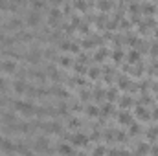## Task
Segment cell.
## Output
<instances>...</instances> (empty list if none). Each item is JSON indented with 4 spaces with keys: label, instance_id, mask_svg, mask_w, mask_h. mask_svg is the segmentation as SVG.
Returning a JSON list of instances; mask_svg holds the SVG:
<instances>
[{
    "label": "cell",
    "instance_id": "4dcf8cb0",
    "mask_svg": "<svg viewBox=\"0 0 158 156\" xmlns=\"http://www.w3.org/2000/svg\"><path fill=\"white\" fill-rule=\"evenodd\" d=\"M129 103H131V101H129V99H121V107H127V105H129Z\"/></svg>",
    "mask_w": 158,
    "mask_h": 156
},
{
    "label": "cell",
    "instance_id": "7c38bea8",
    "mask_svg": "<svg viewBox=\"0 0 158 156\" xmlns=\"http://www.w3.org/2000/svg\"><path fill=\"white\" fill-rule=\"evenodd\" d=\"M15 153H22V154H30V153H31V149H28V147H24V145H17V147H15Z\"/></svg>",
    "mask_w": 158,
    "mask_h": 156
},
{
    "label": "cell",
    "instance_id": "3957f363",
    "mask_svg": "<svg viewBox=\"0 0 158 156\" xmlns=\"http://www.w3.org/2000/svg\"><path fill=\"white\" fill-rule=\"evenodd\" d=\"M26 22H28V26H31V28L39 26L40 24V15L39 13H35V11H31V13L26 17Z\"/></svg>",
    "mask_w": 158,
    "mask_h": 156
},
{
    "label": "cell",
    "instance_id": "30bf717a",
    "mask_svg": "<svg viewBox=\"0 0 158 156\" xmlns=\"http://www.w3.org/2000/svg\"><path fill=\"white\" fill-rule=\"evenodd\" d=\"M26 59H28L30 63H39L40 55H39V51H30V55H26Z\"/></svg>",
    "mask_w": 158,
    "mask_h": 156
},
{
    "label": "cell",
    "instance_id": "d6986e66",
    "mask_svg": "<svg viewBox=\"0 0 158 156\" xmlns=\"http://www.w3.org/2000/svg\"><path fill=\"white\" fill-rule=\"evenodd\" d=\"M138 112H140V117H143V119H147V117H149V114H147V110H145V109H142V107L138 109Z\"/></svg>",
    "mask_w": 158,
    "mask_h": 156
},
{
    "label": "cell",
    "instance_id": "8992f818",
    "mask_svg": "<svg viewBox=\"0 0 158 156\" xmlns=\"http://www.w3.org/2000/svg\"><path fill=\"white\" fill-rule=\"evenodd\" d=\"M57 153H61V154H72V153H74V145L61 143V145L57 147Z\"/></svg>",
    "mask_w": 158,
    "mask_h": 156
},
{
    "label": "cell",
    "instance_id": "1f68e13d",
    "mask_svg": "<svg viewBox=\"0 0 158 156\" xmlns=\"http://www.w3.org/2000/svg\"><path fill=\"white\" fill-rule=\"evenodd\" d=\"M2 140H4V138H2V136H0V142H2Z\"/></svg>",
    "mask_w": 158,
    "mask_h": 156
},
{
    "label": "cell",
    "instance_id": "83f0119b",
    "mask_svg": "<svg viewBox=\"0 0 158 156\" xmlns=\"http://www.w3.org/2000/svg\"><path fill=\"white\" fill-rule=\"evenodd\" d=\"M77 125H79V121H77V119H70V127H72V129H76Z\"/></svg>",
    "mask_w": 158,
    "mask_h": 156
},
{
    "label": "cell",
    "instance_id": "8fae6325",
    "mask_svg": "<svg viewBox=\"0 0 158 156\" xmlns=\"http://www.w3.org/2000/svg\"><path fill=\"white\" fill-rule=\"evenodd\" d=\"M74 7L79 9V11H86V2L85 0H76L74 2Z\"/></svg>",
    "mask_w": 158,
    "mask_h": 156
},
{
    "label": "cell",
    "instance_id": "9a60e30c",
    "mask_svg": "<svg viewBox=\"0 0 158 156\" xmlns=\"http://www.w3.org/2000/svg\"><path fill=\"white\" fill-rule=\"evenodd\" d=\"M140 59V53L138 51H131V55H129V63H136Z\"/></svg>",
    "mask_w": 158,
    "mask_h": 156
},
{
    "label": "cell",
    "instance_id": "2e32d148",
    "mask_svg": "<svg viewBox=\"0 0 158 156\" xmlns=\"http://www.w3.org/2000/svg\"><path fill=\"white\" fill-rule=\"evenodd\" d=\"M59 64H61V66H66V68H68V66L72 64V61H70L68 57H61V59H59Z\"/></svg>",
    "mask_w": 158,
    "mask_h": 156
},
{
    "label": "cell",
    "instance_id": "52a82bcc",
    "mask_svg": "<svg viewBox=\"0 0 158 156\" xmlns=\"http://www.w3.org/2000/svg\"><path fill=\"white\" fill-rule=\"evenodd\" d=\"M13 90H15L17 94H24V92H26V83H24V81H15V83H13Z\"/></svg>",
    "mask_w": 158,
    "mask_h": 156
},
{
    "label": "cell",
    "instance_id": "5b68a950",
    "mask_svg": "<svg viewBox=\"0 0 158 156\" xmlns=\"http://www.w3.org/2000/svg\"><path fill=\"white\" fill-rule=\"evenodd\" d=\"M0 149H2L4 153H15V145H13L9 140H2V142H0Z\"/></svg>",
    "mask_w": 158,
    "mask_h": 156
},
{
    "label": "cell",
    "instance_id": "ffe728a7",
    "mask_svg": "<svg viewBox=\"0 0 158 156\" xmlns=\"http://www.w3.org/2000/svg\"><path fill=\"white\" fill-rule=\"evenodd\" d=\"M99 7H101L103 11H107V9L110 7V2H99Z\"/></svg>",
    "mask_w": 158,
    "mask_h": 156
},
{
    "label": "cell",
    "instance_id": "ac0fdd59",
    "mask_svg": "<svg viewBox=\"0 0 158 156\" xmlns=\"http://www.w3.org/2000/svg\"><path fill=\"white\" fill-rule=\"evenodd\" d=\"M105 153H109L105 147H96V149H94V154H105Z\"/></svg>",
    "mask_w": 158,
    "mask_h": 156
},
{
    "label": "cell",
    "instance_id": "d4e9b609",
    "mask_svg": "<svg viewBox=\"0 0 158 156\" xmlns=\"http://www.w3.org/2000/svg\"><path fill=\"white\" fill-rule=\"evenodd\" d=\"M48 2H50L52 6H55V7H57V6H61V4H63L64 0H48Z\"/></svg>",
    "mask_w": 158,
    "mask_h": 156
},
{
    "label": "cell",
    "instance_id": "6da1fadb",
    "mask_svg": "<svg viewBox=\"0 0 158 156\" xmlns=\"http://www.w3.org/2000/svg\"><path fill=\"white\" fill-rule=\"evenodd\" d=\"M15 110L22 112V114H31L33 105H31V103H26V101H17V103H15Z\"/></svg>",
    "mask_w": 158,
    "mask_h": 156
},
{
    "label": "cell",
    "instance_id": "4fadbf2b",
    "mask_svg": "<svg viewBox=\"0 0 158 156\" xmlns=\"http://www.w3.org/2000/svg\"><path fill=\"white\" fill-rule=\"evenodd\" d=\"M31 6H33V9H42L44 7V0H31Z\"/></svg>",
    "mask_w": 158,
    "mask_h": 156
},
{
    "label": "cell",
    "instance_id": "277c9868",
    "mask_svg": "<svg viewBox=\"0 0 158 156\" xmlns=\"http://www.w3.org/2000/svg\"><path fill=\"white\" fill-rule=\"evenodd\" d=\"M15 68H17L15 61H4V63L0 64V70L6 72V74H15Z\"/></svg>",
    "mask_w": 158,
    "mask_h": 156
},
{
    "label": "cell",
    "instance_id": "ba28073f",
    "mask_svg": "<svg viewBox=\"0 0 158 156\" xmlns=\"http://www.w3.org/2000/svg\"><path fill=\"white\" fill-rule=\"evenodd\" d=\"M118 121L121 123V125H131V123H132V117H131L129 112H123V114H119Z\"/></svg>",
    "mask_w": 158,
    "mask_h": 156
},
{
    "label": "cell",
    "instance_id": "4316f807",
    "mask_svg": "<svg viewBox=\"0 0 158 156\" xmlns=\"http://www.w3.org/2000/svg\"><path fill=\"white\" fill-rule=\"evenodd\" d=\"M127 83H129L127 79H121V81H119V88H127V86H129Z\"/></svg>",
    "mask_w": 158,
    "mask_h": 156
},
{
    "label": "cell",
    "instance_id": "9c48e42d",
    "mask_svg": "<svg viewBox=\"0 0 158 156\" xmlns=\"http://www.w3.org/2000/svg\"><path fill=\"white\" fill-rule=\"evenodd\" d=\"M35 151H48V140L46 138H40L39 143L35 145Z\"/></svg>",
    "mask_w": 158,
    "mask_h": 156
},
{
    "label": "cell",
    "instance_id": "7402d4cb",
    "mask_svg": "<svg viewBox=\"0 0 158 156\" xmlns=\"http://www.w3.org/2000/svg\"><path fill=\"white\" fill-rule=\"evenodd\" d=\"M19 26H20V20L19 18H13L11 20V28H19Z\"/></svg>",
    "mask_w": 158,
    "mask_h": 156
},
{
    "label": "cell",
    "instance_id": "5bb4252c",
    "mask_svg": "<svg viewBox=\"0 0 158 156\" xmlns=\"http://www.w3.org/2000/svg\"><path fill=\"white\" fill-rule=\"evenodd\" d=\"M7 9H11V4L7 0H0V11H7Z\"/></svg>",
    "mask_w": 158,
    "mask_h": 156
},
{
    "label": "cell",
    "instance_id": "cb8c5ba5",
    "mask_svg": "<svg viewBox=\"0 0 158 156\" xmlns=\"http://www.w3.org/2000/svg\"><path fill=\"white\" fill-rule=\"evenodd\" d=\"M131 127H132V129H131V134H136V132H140V127H138V125H132V123H131Z\"/></svg>",
    "mask_w": 158,
    "mask_h": 156
},
{
    "label": "cell",
    "instance_id": "7a4b0ae2",
    "mask_svg": "<svg viewBox=\"0 0 158 156\" xmlns=\"http://www.w3.org/2000/svg\"><path fill=\"white\" fill-rule=\"evenodd\" d=\"M72 145L74 147H85V145H88V138L85 134H74L72 136Z\"/></svg>",
    "mask_w": 158,
    "mask_h": 156
},
{
    "label": "cell",
    "instance_id": "44dd1931",
    "mask_svg": "<svg viewBox=\"0 0 158 156\" xmlns=\"http://www.w3.org/2000/svg\"><path fill=\"white\" fill-rule=\"evenodd\" d=\"M136 153H149V147H147V145H140V147L136 149Z\"/></svg>",
    "mask_w": 158,
    "mask_h": 156
},
{
    "label": "cell",
    "instance_id": "f546056e",
    "mask_svg": "<svg viewBox=\"0 0 158 156\" xmlns=\"http://www.w3.org/2000/svg\"><path fill=\"white\" fill-rule=\"evenodd\" d=\"M114 59H116V61H119V59H121V51H116V53H114Z\"/></svg>",
    "mask_w": 158,
    "mask_h": 156
},
{
    "label": "cell",
    "instance_id": "603a6c76",
    "mask_svg": "<svg viewBox=\"0 0 158 156\" xmlns=\"http://www.w3.org/2000/svg\"><path fill=\"white\" fill-rule=\"evenodd\" d=\"M105 53H107L105 50H99V51H98V55H96V59H99V61H101V59L105 57Z\"/></svg>",
    "mask_w": 158,
    "mask_h": 156
},
{
    "label": "cell",
    "instance_id": "f1b7e54d",
    "mask_svg": "<svg viewBox=\"0 0 158 156\" xmlns=\"http://www.w3.org/2000/svg\"><path fill=\"white\" fill-rule=\"evenodd\" d=\"M110 110H112V107H105V109H103V114L107 116V114H110Z\"/></svg>",
    "mask_w": 158,
    "mask_h": 156
},
{
    "label": "cell",
    "instance_id": "484cf974",
    "mask_svg": "<svg viewBox=\"0 0 158 156\" xmlns=\"http://www.w3.org/2000/svg\"><path fill=\"white\" fill-rule=\"evenodd\" d=\"M90 77H99V70H90Z\"/></svg>",
    "mask_w": 158,
    "mask_h": 156
},
{
    "label": "cell",
    "instance_id": "e0dca14e",
    "mask_svg": "<svg viewBox=\"0 0 158 156\" xmlns=\"http://www.w3.org/2000/svg\"><path fill=\"white\" fill-rule=\"evenodd\" d=\"M98 112H99L98 107H88V109H86V114H88V116H98Z\"/></svg>",
    "mask_w": 158,
    "mask_h": 156
}]
</instances>
